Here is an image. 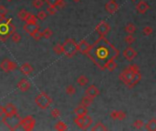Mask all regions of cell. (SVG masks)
Segmentation results:
<instances>
[{
  "mask_svg": "<svg viewBox=\"0 0 156 131\" xmlns=\"http://www.w3.org/2000/svg\"><path fill=\"white\" fill-rule=\"evenodd\" d=\"M132 1H136V0H132Z\"/></svg>",
  "mask_w": 156,
  "mask_h": 131,
  "instance_id": "obj_52",
  "label": "cell"
},
{
  "mask_svg": "<svg viewBox=\"0 0 156 131\" xmlns=\"http://www.w3.org/2000/svg\"><path fill=\"white\" fill-rule=\"evenodd\" d=\"M117 115H118V110H113L110 112V118L113 119V120H116L117 119Z\"/></svg>",
  "mask_w": 156,
  "mask_h": 131,
  "instance_id": "obj_48",
  "label": "cell"
},
{
  "mask_svg": "<svg viewBox=\"0 0 156 131\" xmlns=\"http://www.w3.org/2000/svg\"><path fill=\"white\" fill-rule=\"evenodd\" d=\"M95 30L101 37H106V35L110 31V26L106 21L102 20L96 26Z\"/></svg>",
  "mask_w": 156,
  "mask_h": 131,
  "instance_id": "obj_7",
  "label": "cell"
},
{
  "mask_svg": "<svg viewBox=\"0 0 156 131\" xmlns=\"http://www.w3.org/2000/svg\"><path fill=\"white\" fill-rule=\"evenodd\" d=\"M119 54L120 51L105 37H100L91 45L86 55L96 67L104 70L106 63L110 59H115Z\"/></svg>",
  "mask_w": 156,
  "mask_h": 131,
  "instance_id": "obj_1",
  "label": "cell"
},
{
  "mask_svg": "<svg viewBox=\"0 0 156 131\" xmlns=\"http://www.w3.org/2000/svg\"><path fill=\"white\" fill-rule=\"evenodd\" d=\"M93 99H94V98H92V97H89V96L86 95L85 97H82L80 104H81L82 106H84V107L89 108V107L91 106V104L93 103Z\"/></svg>",
  "mask_w": 156,
  "mask_h": 131,
  "instance_id": "obj_22",
  "label": "cell"
},
{
  "mask_svg": "<svg viewBox=\"0 0 156 131\" xmlns=\"http://www.w3.org/2000/svg\"><path fill=\"white\" fill-rule=\"evenodd\" d=\"M105 9L110 14H115L119 10V5L114 1V0H110L105 5Z\"/></svg>",
  "mask_w": 156,
  "mask_h": 131,
  "instance_id": "obj_13",
  "label": "cell"
},
{
  "mask_svg": "<svg viewBox=\"0 0 156 131\" xmlns=\"http://www.w3.org/2000/svg\"><path fill=\"white\" fill-rule=\"evenodd\" d=\"M66 93L68 95V96H73L75 95L76 93V89L72 86V85H68L67 87H66Z\"/></svg>",
  "mask_w": 156,
  "mask_h": 131,
  "instance_id": "obj_30",
  "label": "cell"
},
{
  "mask_svg": "<svg viewBox=\"0 0 156 131\" xmlns=\"http://www.w3.org/2000/svg\"><path fill=\"white\" fill-rule=\"evenodd\" d=\"M10 37H11V39H12V41H13L14 43H18V42H20V40H21V36H20L18 33H17V32L13 33L12 36H11Z\"/></svg>",
  "mask_w": 156,
  "mask_h": 131,
  "instance_id": "obj_37",
  "label": "cell"
},
{
  "mask_svg": "<svg viewBox=\"0 0 156 131\" xmlns=\"http://www.w3.org/2000/svg\"><path fill=\"white\" fill-rule=\"evenodd\" d=\"M5 112H6V109H5V107L0 105V118H2V116H5Z\"/></svg>",
  "mask_w": 156,
  "mask_h": 131,
  "instance_id": "obj_49",
  "label": "cell"
},
{
  "mask_svg": "<svg viewBox=\"0 0 156 131\" xmlns=\"http://www.w3.org/2000/svg\"><path fill=\"white\" fill-rule=\"evenodd\" d=\"M144 126V122L143 121V120H141V119H138V120H136L134 123H133V127L136 128V129H141V127H143Z\"/></svg>",
  "mask_w": 156,
  "mask_h": 131,
  "instance_id": "obj_39",
  "label": "cell"
},
{
  "mask_svg": "<svg viewBox=\"0 0 156 131\" xmlns=\"http://www.w3.org/2000/svg\"><path fill=\"white\" fill-rule=\"evenodd\" d=\"M65 7H66V3H65L64 0H60V1L59 2V4L56 6V7L58 8V9H62V8H64Z\"/></svg>",
  "mask_w": 156,
  "mask_h": 131,
  "instance_id": "obj_47",
  "label": "cell"
},
{
  "mask_svg": "<svg viewBox=\"0 0 156 131\" xmlns=\"http://www.w3.org/2000/svg\"><path fill=\"white\" fill-rule=\"evenodd\" d=\"M55 129L58 130V131H65L68 129V126L63 121H59L55 125Z\"/></svg>",
  "mask_w": 156,
  "mask_h": 131,
  "instance_id": "obj_28",
  "label": "cell"
},
{
  "mask_svg": "<svg viewBox=\"0 0 156 131\" xmlns=\"http://www.w3.org/2000/svg\"><path fill=\"white\" fill-rule=\"evenodd\" d=\"M91 48V45L90 44L85 40V39H82L79 44H78V52H79L80 54L82 55H86L89 51Z\"/></svg>",
  "mask_w": 156,
  "mask_h": 131,
  "instance_id": "obj_12",
  "label": "cell"
},
{
  "mask_svg": "<svg viewBox=\"0 0 156 131\" xmlns=\"http://www.w3.org/2000/svg\"><path fill=\"white\" fill-rule=\"evenodd\" d=\"M42 35H43V37H45V38H47V39H49V38H50L51 37V36L53 35V32H52V30L50 28H46V29H44V31L42 32Z\"/></svg>",
  "mask_w": 156,
  "mask_h": 131,
  "instance_id": "obj_34",
  "label": "cell"
},
{
  "mask_svg": "<svg viewBox=\"0 0 156 131\" xmlns=\"http://www.w3.org/2000/svg\"><path fill=\"white\" fill-rule=\"evenodd\" d=\"M125 43L128 45H132V44L135 41V37L132 36V34H128V36L125 37Z\"/></svg>",
  "mask_w": 156,
  "mask_h": 131,
  "instance_id": "obj_36",
  "label": "cell"
},
{
  "mask_svg": "<svg viewBox=\"0 0 156 131\" xmlns=\"http://www.w3.org/2000/svg\"><path fill=\"white\" fill-rule=\"evenodd\" d=\"M46 11L49 16H53V15H55L57 13V11H58V8H57L56 7H54V6H49V7L47 8Z\"/></svg>",
  "mask_w": 156,
  "mask_h": 131,
  "instance_id": "obj_38",
  "label": "cell"
},
{
  "mask_svg": "<svg viewBox=\"0 0 156 131\" xmlns=\"http://www.w3.org/2000/svg\"><path fill=\"white\" fill-rule=\"evenodd\" d=\"M35 102L38 108L41 109H47L52 103V98L45 92H41L35 98Z\"/></svg>",
  "mask_w": 156,
  "mask_h": 131,
  "instance_id": "obj_5",
  "label": "cell"
},
{
  "mask_svg": "<svg viewBox=\"0 0 156 131\" xmlns=\"http://www.w3.org/2000/svg\"><path fill=\"white\" fill-rule=\"evenodd\" d=\"M92 122H93V120H92V119L91 118L89 115L84 116V120H83V124H82L81 129H83V130L88 129L92 125Z\"/></svg>",
  "mask_w": 156,
  "mask_h": 131,
  "instance_id": "obj_21",
  "label": "cell"
},
{
  "mask_svg": "<svg viewBox=\"0 0 156 131\" xmlns=\"http://www.w3.org/2000/svg\"><path fill=\"white\" fill-rule=\"evenodd\" d=\"M26 22H27V23H37V17L35 16V15L29 13Z\"/></svg>",
  "mask_w": 156,
  "mask_h": 131,
  "instance_id": "obj_40",
  "label": "cell"
},
{
  "mask_svg": "<svg viewBox=\"0 0 156 131\" xmlns=\"http://www.w3.org/2000/svg\"><path fill=\"white\" fill-rule=\"evenodd\" d=\"M122 55H123L125 59H127L128 61H132L134 58L136 57V56H137V52L135 51V49H133L132 48L129 47V48H127L122 52Z\"/></svg>",
  "mask_w": 156,
  "mask_h": 131,
  "instance_id": "obj_11",
  "label": "cell"
},
{
  "mask_svg": "<svg viewBox=\"0 0 156 131\" xmlns=\"http://www.w3.org/2000/svg\"><path fill=\"white\" fill-rule=\"evenodd\" d=\"M100 93L101 92H100V90H99V89L94 85H91V86H88V89L85 90V95H87V96H89L92 98L97 97L99 95H100Z\"/></svg>",
  "mask_w": 156,
  "mask_h": 131,
  "instance_id": "obj_14",
  "label": "cell"
},
{
  "mask_svg": "<svg viewBox=\"0 0 156 131\" xmlns=\"http://www.w3.org/2000/svg\"><path fill=\"white\" fill-rule=\"evenodd\" d=\"M46 3L49 5V6H54L56 7L57 5L59 4V2L60 1V0H45Z\"/></svg>",
  "mask_w": 156,
  "mask_h": 131,
  "instance_id": "obj_45",
  "label": "cell"
},
{
  "mask_svg": "<svg viewBox=\"0 0 156 131\" xmlns=\"http://www.w3.org/2000/svg\"><path fill=\"white\" fill-rule=\"evenodd\" d=\"M28 15H29V13H28L26 10L22 9V10H20V11L18 13V18L20 20H22V21H26V18H27V17H28Z\"/></svg>",
  "mask_w": 156,
  "mask_h": 131,
  "instance_id": "obj_27",
  "label": "cell"
},
{
  "mask_svg": "<svg viewBox=\"0 0 156 131\" xmlns=\"http://www.w3.org/2000/svg\"><path fill=\"white\" fill-rule=\"evenodd\" d=\"M126 119V113L121 110H118V115H117V119L120 121H122Z\"/></svg>",
  "mask_w": 156,
  "mask_h": 131,
  "instance_id": "obj_41",
  "label": "cell"
},
{
  "mask_svg": "<svg viewBox=\"0 0 156 131\" xmlns=\"http://www.w3.org/2000/svg\"><path fill=\"white\" fill-rule=\"evenodd\" d=\"M77 82L79 86H86L88 83H89V79L86 76H84V75H81L77 79Z\"/></svg>",
  "mask_w": 156,
  "mask_h": 131,
  "instance_id": "obj_26",
  "label": "cell"
},
{
  "mask_svg": "<svg viewBox=\"0 0 156 131\" xmlns=\"http://www.w3.org/2000/svg\"><path fill=\"white\" fill-rule=\"evenodd\" d=\"M73 1H74V2H76V3H78V2H79V1H80V0H73Z\"/></svg>",
  "mask_w": 156,
  "mask_h": 131,
  "instance_id": "obj_50",
  "label": "cell"
},
{
  "mask_svg": "<svg viewBox=\"0 0 156 131\" xmlns=\"http://www.w3.org/2000/svg\"><path fill=\"white\" fill-rule=\"evenodd\" d=\"M47 17H48V13H47V11H44V10L39 11L37 15V18H38L41 21L45 20L47 18Z\"/></svg>",
  "mask_w": 156,
  "mask_h": 131,
  "instance_id": "obj_32",
  "label": "cell"
},
{
  "mask_svg": "<svg viewBox=\"0 0 156 131\" xmlns=\"http://www.w3.org/2000/svg\"><path fill=\"white\" fill-rule=\"evenodd\" d=\"M53 51L55 52V54L57 55H60L63 53V46L60 45V44H57V45L54 46L53 48Z\"/></svg>",
  "mask_w": 156,
  "mask_h": 131,
  "instance_id": "obj_31",
  "label": "cell"
},
{
  "mask_svg": "<svg viewBox=\"0 0 156 131\" xmlns=\"http://www.w3.org/2000/svg\"><path fill=\"white\" fill-rule=\"evenodd\" d=\"M117 67H118V65H117V63L115 62V59H110V60H109L107 63H106V65H105V69H108L109 71H113V70H115L116 68H117Z\"/></svg>",
  "mask_w": 156,
  "mask_h": 131,
  "instance_id": "obj_23",
  "label": "cell"
},
{
  "mask_svg": "<svg viewBox=\"0 0 156 131\" xmlns=\"http://www.w3.org/2000/svg\"><path fill=\"white\" fill-rule=\"evenodd\" d=\"M30 82L26 78H22L18 83V89L21 92H26L30 89Z\"/></svg>",
  "mask_w": 156,
  "mask_h": 131,
  "instance_id": "obj_16",
  "label": "cell"
},
{
  "mask_svg": "<svg viewBox=\"0 0 156 131\" xmlns=\"http://www.w3.org/2000/svg\"><path fill=\"white\" fill-rule=\"evenodd\" d=\"M149 8H150V7L147 4V2H145V1H140L138 3V5L136 6V9L140 14H145Z\"/></svg>",
  "mask_w": 156,
  "mask_h": 131,
  "instance_id": "obj_17",
  "label": "cell"
},
{
  "mask_svg": "<svg viewBox=\"0 0 156 131\" xmlns=\"http://www.w3.org/2000/svg\"><path fill=\"white\" fill-rule=\"evenodd\" d=\"M16 32V26L12 24L10 18H0V41H7L13 33Z\"/></svg>",
  "mask_w": 156,
  "mask_h": 131,
  "instance_id": "obj_2",
  "label": "cell"
},
{
  "mask_svg": "<svg viewBox=\"0 0 156 131\" xmlns=\"http://www.w3.org/2000/svg\"><path fill=\"white\" fill-rule=\"evenodd\" d=\"M6 112H5V116H10V115H14L18 113V109L17 108L14 106L12 103H7V106L5 107Z\"/></svg>",
  "mask_w": 156,
  "mask_h": 131,
  "instance_id": "obj_20",
  "label": "cell"
},
{
  "mask_svg": "<svg viewBox=\"0 0 156 131\" xmlns=\"http://www.w3.org/2000/svg\"><path fill=\"white\" fill-rule=\"evenodd\" d=\"M51 116H53L54 119H58L60 116V111L58 108H54L51 111Z\"/></svg>",
  "mask_w": 156,
  "mask_h": 131,
  "instance_id": "obj_43",
  "label": "cell"
},
{
  "mask_svg": "<svg viewBox=\"0 0 156 131\" xmlns=\"http://www.w3.org/2000/svg\"><path fill=\"white\" fill-rule=\"evenodd\" d=\"M36 125V119L33 118L32 116H26V118L22 119V123L21 127L24 128L26 131H31L34 129Z\"/></svg>",
  "mask_w": 156,
  "mask_h": 131,
  "instance_id": "obj_6",
  "label": "cell"
},
{
  "mask_svg": "<svg viewBox=\"0 0 156 131\" xmlns=\"http://www.w3.org/2000/svg\"><path fill=\"white\" fill-rule=\"evenodd\" d=\"M32 5L35 8L38 9V8H41L44 5V0H34L32 2Z\"/></svg>",
  "mask_w": 156,
  "mask_h": 131,
  "instance_id": "obj_35",
  "label": "cell"
},
{
  "mask_svg": "<svg viewBox=\"0 0 156 131\" xmlns=\"http://www.w3.org/2000/svg\"><path fill=\"white\" fill-rule=\"evenodd\" d=\"M2 122L9 130H17L19 127H21L22 118L18 113L10 115V116H4L2 118Z\"/></svg>",
  "mask_w": 156,
  "mask_h": 131,
  "instance_id": "obj_3",
  "label": "cell"
},
{
  "mask_svg": "<svg viewBox=\"0 0 156 131\" xmlns=\"http://www.w3.org/2000/svg\"><path fill=\"white\" fill-rule=\"evenodd\" d=\"M23 29L25 30V32H26L29 36H32L34 33H36L39 30V26L37 23H27V22H26V24L23 26Z\"/></svg>",
  "mask_w": 156,
  "mask_h": 131,
  "instance_id": "obj_10",
  "label": "cell"
},
{
  "mask_svg": "<svg viewBox=\"0 0 156 131\" xmlns=\"http://www.w3.org/2000/svg\"><path fill=\"white\" fill-rule=\"evenodd\" d=\"M128 67H129L132 72H138V71H140V67H139V66H138V65H135V64L130 65V66H128Z\"/></svg>",
  "mask_w": 156,
  "mask_h": 131,
  "instance_id": "obj_46",
  "label": "cell"
},
{
  "mask_svg": "<svg viewBox=\"0 0 156 131\" xmlns=\"http://www.w3.org/2000/svg\"><path fill=\"white\" fill-rule=\"evenodd\" d=\"M7 14V8L5 6H0V18H5Z\"/></svg>",
  "mask_w": 156,
  "mask_h": 131,
  "instance_id": "obj_42",
  "label": "cell"
},
{
  "mask_svg": "<svg viewBox=\"0 0 156 131\" xmlns=\"http://www.w3.org/2000/svg\"><path fill=\"white\" fill-rule=\"evenodd\" d=\"M132 75H133V72L128 67H127L120 74L119 78H120L121 81H122L127 86V85L130 83V81H131V79L132 78Z\"/></svg>",
  "mask_w": 156,
  "mask_h": 131,
  "instance_id": "obj_9",
  "label": "cell"
},
{
  "mask_svg": "<svg viewBox=\"0 0 156 131\" xmlns=\"http://www.w3.org/2000/svg\"><path fill=\"white\" fill-rule=\"evenodd\" d=\"M7 1H8V2H11V1H12V0H7Z\"/></svg>",
  "mask_w": 156,
  "mask_h": 131,
  "instance_id": "obj_51",
  "label": "cell"
},
{
  "mask_svg": "<svg viewBox=\"0 0 156 131\" xmlns=\"http://www.w3.org/2000/svg\"><path fill=\"white\" fill-rule=\"evenodd\" d=\"M92 131H106L108 130V128L104 126L103 123L102 122H98L96 125H94V127L91 128Z\"/></svg>",
  "mask_w": 156,
  "mask_h": 131,
  "instance_id": "obj_25",
  "label": "cell"
},
{
  "mask_svg": "<svg viewBox=\"0 0 156 131\" xmlns=\"http://www.w3.org/2000/svg\"><path fill=\"white\" fill-rule=\"evenodd\" d=\"M17 67H18L17 63L7 59V58H5V59L1 62V65H0V67H1V69L4 72H6V73L14 71L17 68Z\"/></svg>",
  "mask_w": 156,
  "mask_h": 131,
  "instance_id": "obj_8",
  "label": "cell"
},
{
  "mask_svg": "<svg viewBox=\"0 0 156 131\" xmlns=\"http://www.w3.org/2000/svg\"><path fill=\"white\" fill-rule=\"evenodd\" d=\"M141 75L140 71H138V72H133L132 78L130 83H129L128 85H127V87H128V89H132V87H133L134 86H136V85L141 81Z\"/></svg>",
  "mask_w": 156,
  "mask_h": 131,
  "instance_id": "obj_15",
  "label": "cell"
},
{
  "mask_svg": "<svg viewBox=\"0 0 156 131\" xmlns=\"http://www.w3.org/2000/svg\"><path fill=\"white\" fill-rule=\"evenodd\" d=\"M141 32H143V34L144 36H150V35L152 34L153 29H152V27H151V26H144V27L143 28V30H141Z\"/></svg>",
  "mask_w": 156,
  "mask_h": 131,
  "instance_id": "obj_33",
  "label": "cell"
},
{
  "mask_svg": "<svg viewBox=\"0 0 156 131\" xmlns=\"http://www.w3.org/2000/svg\"><path fill=\"white\" fill-rule=\"evenodd\" d=\"M125 31L128 34H133L136 31V26L132 23H130L125 26Z\"/></svg>",
  "mask_w": 156,
  "mask_h": 131,
  "instance_id": "obj_29",
  "label": "cell"
},
{
  "mask_svg": "<svg viewBox=\"0 0 156 131\" xmlns=\"http://www.w3.org/2000/svg\"><path fill=\"white\" fill-rule=\"evenodd\" d=\"M74 113L77 115V116H83L88 115V108L82 106L81 104L79 105L75 109H74Z\"/></svg>",
  "mask_w": 156,
  "mask_h": 131,
  "instance_id": "obj_19",
  "label": "cell"
},
{
  "mask_svg": "<svg viewBox=\"0 0 156 131\" xmlns=\"http://www.w3.org/2000/svg\"><path fill=\"white\" fill-rule=\"evenodd\" d=\"M35 40H37V41H38V40H40L41 39V37H43V35H42V32H40L39 30L38 31V32H36V33H34L32 36H31Z\"/></svg>",
  "mask_w": 156,
  "mask_h": 131,
  "instance_id": "obj_44",
  "label": "cell"
},
{
  "mask_svg": "<svg viewBox=\"0 0 156 131\" xmlns=\"http://www.w3.org/2000/svg\"><path fill=\"white\" fill-rule=\"evenodd\" d=\"M145 128L149 131H156V119H152L149 120L148 123L145 125Z\"/></svg>",
  "mask_w": 156,
  "mask_h": 131,
  "instance_id": "obj_24",
  "label": "cell"
},
{
  "mask_svg": "<svg viewBox=\"0 0 156 131\" xmlns=\"http://www.w3.org/2000/svg\"><path fill=\"white\" fill-rule=\"evenodd\" d=\"M20 71L23 73L24 75L28 76V75H30L31 73L34 71V68H33V67L29 63H24L20 67Z\"/></svg>",
  "mask_w": 156,
  "mask_h": 131,
  "instance_id": "obj_18",
  "label": "cell"
},
{
  "mask_svg": "<svg viewBox=\"0 0 156 131\" xmlns=\"http://www.w3.org/2000/svg\"><path fill=\"white\" fill-rule=\"evenodd\" d=\"M63 53L68 57H73L78 52V44L73 38H67L63 44Z\"/></svg>",
  "mask_w": 156,
  "mask_h": 131,
  "instance_id": "obj_4",
  "label": "cell"
}]
</instances>
